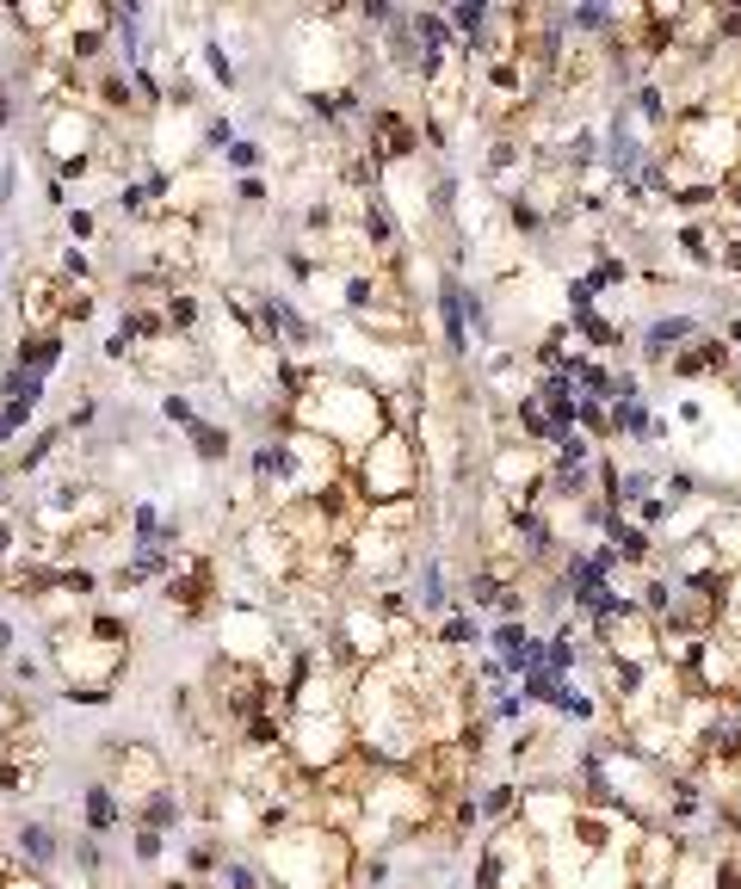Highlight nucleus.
I'll use <instances>...</instances> for the list:
<instances>
[{"instance_id":"6ab92c4d","label":"nucleus","mask_w":741,"mask_h":889,"mask_svg":"<svg viewBox=\"0 0 741 889\" xmlns=\"http://www.w3.org/2000/svg\"><path fill=\"white\" fill-rule=\"evenodd\" d=\"M599 297H606V291H599V284H593L587 272H575L569 284H562V303H569V322H587V315H599Z\"/></svg>"},{"instance_id":"dca6fc26","label":"nucleus","mask_w":741,"mask_h":889,"mask_svg":"<svg viewBox=\"0 0 741 889\" xmlns=\"http://www.w3.org/2000/svg\"><path fill=\"white\" fill-rule=\"evenodd\" d=\"M62 25H68V7H50V0H25V7H13V31L25 44H38V50L56 38Z\"/></svg>"},{"instance_id":"f257e3e1","label":"nucleus","mask_w":741,"mask_h":889,"mask_svg":"<svg viewBox=\"0 0 741 889\" xmlns=\"http://www.w3.org/2000/svg\"><path fill=\"white\" fill-rule=\"evenodd\" d=\"M44 655H50L62 704L105 710L118 680L130 673V661H136V624H130V612H118L112 599H105V606H93L75 630L44 636Z\"/></svg>"},{"instance_id":"2eb2a0df","label":"nucleus","mask_w":741,"mask_h":889,"mask_svg":"<svg viewBox=\"0 0 741 889\" xmlns=\"http://www.w3.org/2000/svg\"><path fill=\"white\" fill-rule=\"evenodd\" d=\"M180 439H186V451H192V464H198V470H223L229 457H235V426L210 420V414L192 426V433H180Z\"/></svg>"},{"instance_id":"39448f33","label":"nucleus","mask_w":741,"mask_h":889,"mask_svg":"<svg viewBox=\"0 0 741 889\" xmlns=\"http://www.w3.org/2000/svg\"><path fill=\"white\" fill-rule=\"evenodd\" d=\"M235 562H241L247 575H254V581L278 599V593H291L297 575H303V544H297L272 513H260L254 525H241V531H235Z\"/></svg>"},{"instance_id":"ddd939ff","label":"nucleus","mask_w":741,"mask_h":889,"mask_svg":"<svg viewBox=\"0 0 741 889\" xmlns=\"http://www.w3.org/2000/svg\"><path fill=\"white\" fill-rule=\"evenodd\" d=\"M118 828H130V809H124V797L99 778V785L81 791V834H99V840H105V834H118Z\"/></svg>"},{"instance_id":"aec40b11","label":"nucleus","mask_w":741,"mask_h":889,"mask_svg":"<svg viewBox=\"0 0 741 889\" xmlns=\"http://www.w3.org/2000/svg\"><path fill=\"white\" fill-rule=\"evenodd\" d=\"M99 315V284H68V303H62V328L75 334Z\"/></svg>"},{"instance_id":"0eeeda50","label":"nucleus","mask_w":741,"mask_h":889,"mask_svg":"<svg viewBox=\"0 0 741 889\" xmlns=\"http://www.w3.org/2000/svg\"><path fill=\"white\" fill-rule=\"evenodd\" d=\"M285 754H291V760H297V772H309V778L334 772L340 760L359 754L352 717H291V729H285Z\"/></svg>"},{"instance_id":"f03ea898","label":"nucleus","mask_w":741,"mask_h":889,"mask_svg":"<svg viewBox=\"0 0 741 889\" xmlns=\"http://www.w3.org/2000/svg\"><path fill=\"white\" fill-rule=\"evenodd\" d=\"M155 593L180 624H217L229 606L223 599V550H180Z\"/></svg>"},{"instance_id":"7ed1b4c3","label":"nucleus","mask_w":741,"mask_h":889,"mask_svg":"<svg viewBox=\"0 0 741 889\" xmlns=\"http://www.w3.org/2000/svg\"><path fill=\"white\" fill-rule=\"evenodd\" d=\"M204 698L217 704V717H223V729L235 735L241 723H254V717H266V710H278V717H291L285 704L272 698V686H266V667L260 661H235V655H210V667H204Z\"/></svg>"},{"instance_id":"4468645a","label":"nucleus","mask_w":741,"mask_h":889,"mask_svg":"<svg viewBox=\"0 0 741 889\" xmlns=\"http://www.w3.org/2000/svg\"><path fill=\"white\" fill-rule=\"evenodd\" d=\"M62 352H68V334H19L13 340V352H7V365L13 371H31V377H56V365H62Z\"/></svg>"},{"instance_id":"9b49d317","label":"nucleus","mask_w":741,"mask_h":889,"mask_svg":"<svg viewBox=\"0 0 741 889\" xmlns=\"http://www.w3.org/2000/svg\"><path fill=\"white\" fill-rule=\"evenodd\" d=\"M698 334H704L698 315H655V322H643V334H637V365L667 371V359H674L680 346H692Z\"/></svg>"},{"instance_id":"9d476101","label":"nucleus","mask_w":741,"mask_h":889,"mask_svg":"<svg viewBox=\"0 0 741 889\" xmlns=\"http://www.w3.org/2000/svg\"><path fill=\"white\" fill-rule=\"evenodd\" d=\"M7 859L25 865V871H38V877H56V865L68 859V840L38 822V815H25V822H13V840H7Z\"/></svg>"},{"instance_id":"1a4fd4ad","label":"nucleus","mask_w":741,"mask_h":889,"mask_svg":"<svg viewBox=\"0 0 741 889\" xmlns=\"http://www.w3.org/2000/svg\"><path fill=\"white\" fill-rule=\"evenodd\" d=\"M210 630H217V655H235V661H266L278 643H285L272 606H223V618Z\"/></svg>"},{"instance_id":"b1692460","label":"nucleus","mask_w":741,"mask_h":889,"mask_svg":"<svg viewBox=\"0 0 741 889\" xmlns=\"http://www.w3.org/2000/svg\"><path fill=\"white\" fill-rule=\"evenodd\" d=\"M717 334H723V340L741 352V309H735V315H723V328H717Z\"/></svg>"},{"instance_id":"f3484780","label":"nucleus","mask_w":741,"mask_h":889,"mask_svg":"<svg viewBox=\"0 0 741 889\" xmlns=\"http://www.w3.org/2000/svg\"><path fill=\"white\" fill-rule=\"evenodd\" d=\"M476 803H482V822H488V828H501V822H513V815H519L525 785H519V778H501V785H482Z\"/></svg>"},{"instance_id":"a211bd4d","label":"nucleus","mask_w":741,"mask_h":889,"mask_svg":"<svg viewBox=\"0 0 741 889\" xmlns=\"http://www.w3.org/2000/svg\"><path fill=\"white\" fill-rule=\"evenodd\" d=\"M704 482L692 476V470H661V501H667V513H680V507H692V501H704V494H698Z\"/></svg>"},{"instance_id":"4be33fe9","label":"nucleus","mask_w":741,"mask_h":889,"mask_svg":"<svg viewBox=\"0 0 741 889\" xmlns=\"http://www.w3.org/2000/svg\"><path fill=\"white\" fill-rule=\"evenodd\" d=\"M667 377H674V383H704V377H711V365H704L698 340H692V346H680L674 359H667Z\"/></svg>"},{"instance_id":"412c9836","label":"nucleus","mask_w":741,"mask_h":889,"mask_svg":"<svg viewBox=\"0 0 741 889\" xmlns=\"http://www.w3.org/2000/svg\"><path fill=\"white\" fill-rule=\"evenodd\" d=\"M0 402H25V408H44V377H31V371H13L0 377Z\"/></svg>"},{"instance_id":"393cba45","label":"nucleus","mask_w":741,"mask_h":889,"mask_svg":"<svg viewBox=\"0 0 741 889\" xmlns=\"http://www.w3.org/2000/svg\"><path fill=\"white\" fill-rule=\"evenodd\" d=\"M680 420H686V426H698V420H704V402H692V396H686V402H680Z\"/></svg>"},{"instance_id":"6e6552de","label":"nucleus","mask_w":741,"mask_h":889,"mask_svg":"<svg viewBox=\"0 0 741 889\" xmlns=\"http://www.w3.org/2000/svg\"><path fill=\"white\" fill-rule=\"evenodd\" d=\"M686 852H692L686 834H674V828H649L637 846L624 852V883H630V889H674V877H680V865H686Z\"/></svg>"},{"instance_id":"f8f14e48","label":"nucleus","mask_w":741,"mask_h":889,"mask_svg":"<svg viewBox=\"0 0 741 889\" xmlns=\"http://www.w3.org/2000/svg\"><path fill=\"white\" fill-rule=\"evenodd\" d=\"M488 655L501 661L513 680L544 667V636H532V624H488Z\"/></svg>"},{"instance_id":"423d86ee","label":"nucleus","mask_w":741,"mask_h":889,"mask_svg":"<svg viewBox=\"0 0 741 889\" xmlns=\"http://www.w3.org/2000/svg\"><path fill=\"white\" fill-rule=\"evenodd\" d=\"M13 315H19V334H68L62 328V303H68V278L38 254V260H19L13 266Z\"/></svg>"},{"instance_id":"20e7f679","label":"nucleus","mask_w":741,"mask_h":889,"mask_svg":"<svg viewBox=\"0 0 741 889\" xmlns=\"http://www.w3.org/2000/svg\"><path fill=\"white\" fill-rule=\"evenodd\" d=\"M99 778L124 797V809L149 803L155 791H173V754L161 741H124V735H99Z\"/></svg>"},{"instance_id":"a878e982","label":"nucleus","mask_w":741,"mask_h":889,"mask_svg":"<svg viewBox=\"0 0 741 889\" xmlns=\"http://www.w3.org/2000/svg\"><path fill=\"white\" fill-rule=\"evenodd\" d=\"M0 377H7V352H0Z\"/></svg>"},{"instance_id":"5701e85b","label":"nucleus","mask_w":741,"mask_h":889,"mask_svg":"<svg viewBox=\"0 0 741 889\" xmlns=\"http://www.w3.org/2000/svg\"><path fill=\"white\" fill-rule=\"evenodd\" d=\"M31 414H38V408H25V402H0V457H7V451L19 445V433L31 426Z\"/></svg>"}]
</instances>
